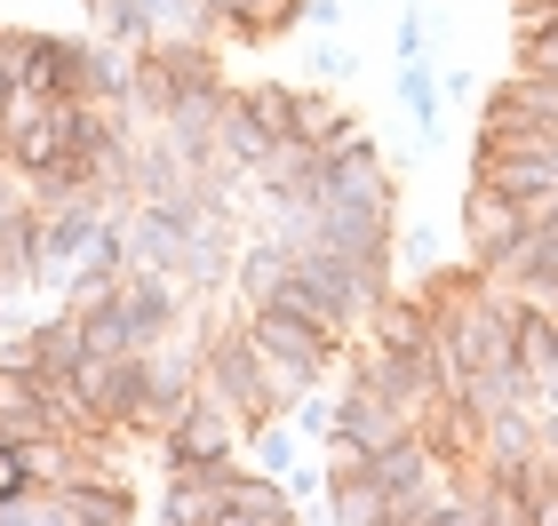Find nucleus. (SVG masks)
Listing matches in <instances>:
<instances>
[{"label": "nucleus", "mask_w": 558, "mask_h": 526, "mask_svg": "<svg viewBox=\"0 0 558 526\" xmlns=\"http://www.w3.org/2000/svg\"><path fill=\"white\" fill-rule=\"evenodd\" d=\"M247 335H256V351L271 359V375H279V391H288V399L327 383V375L351 359V335L319 328V319H295V311H264V304H247Z\"/></svg>", "instance_id": "f257e3e1"}, {"label": "nucleus", "mask_w": 558, "mask_h": 526, "mask_svg": "<svg viewBox=\"0 0 558 526\" xmlns=\"http://www.w3.org/2000/svg\"><path fill=\"white\" fill-rule=\"evenodd\" d=\"M240 415L223 407V399L199 383L192 399H184V415L160 431V470H199V463H223V455H240Z\"/></svg>", "instance_id": "f03ea898"}, {"label": "nucleus", "mask_w": 558, "mask_h": 526, "mask_svg": "<svg viewBox=\"0 0 558 526\" xmlns=\"http://www.w3.org/2000/svg\"><path fill=\"white\" fill-rule=\"evenodd\" d=\"M288 105H295V88H279V81L232 88V105H223V160L256 175L271 160V144L288 136Z\"/></svg>", "instance_id": "7ed1b4c3"}, {"label": "nucleus", "mask_w": 558, "mask_h": 526, "mask_svg": "<svg viewBox=\"0 0 558 526\" xmlns=\"http://www.w3.org/2000/svg\"><path fill=\"white\" fill-rule=\"evenodd\" d=\"M88 96V40L24 33V105H72Z\"/></svg>", "instance_id": "20e7f679"}, {"label": "nucleus", "mask_w": 558, "mask_h": 526, "mask_svg": "<svg viewBox=\"0 0 558 526\" xmlns=\"http://www.w3.org/2000/svg\"><path fill=\"white\" fill-rule=\"evenodd\" d=\"M408 431H415V415L391 407L384 391H367V383H343V391H336V439H327V447L375 455V447H391V439H408Z\"/></svg>", "instance_id": "39448f33"}, {"label": "nucleus", "mask_w": 558, "mask_h": 526, "mask_svg": "<svg viewBox=\"0 0 558 526\" xmlns=\"http://www.w3.org/2000/svg\"><path fill=\"white\" fill-rule=\"evenodd\" d=\"M526 232H535V216H526L511 192H495V184H478V175H471V192H463V240H471V264L502 256V247L526 240Z\"/></svg>", "instance_id": "423d86ee"}, {"label": "nucleus", "mask_w": 558, "mask_h": 526, "mask_svg": "<svg viewBox=\"0 0 558 526\" xmlns=\"http://www.w3.org/2000/svg\"><path fill=\"white\" fill-rule=\"evenodd\" d=\"M57 503H64V526H136V487L112 470H72Z\"/></svg>", "instance_id": "0eeeda50"}, {"label": "nucleus", "mask_w": 558, "mask_h": 526, "mask_svg": "<svg viewBox=\"0 0 558 526\" xmlns=\"http://www.w3.org/2000/svg\"><path fill=\"white\" fill-rule=\"evenodd\" d=\"M295 518H303V503L271 470H240V487L223 494V526H295Z\"/></svg>", "instance_id": "6e6552de"}, {"label": "nucleus", "mask_w": 558, "mask_h": 526, "mask_svg": "<svg viewBox=\"0 0 558 526\" xmlns=\"http://www.w3.org/2000/svg\"><path fill=\"white\" fill-rule=\"evenodd\" d=\"M288 136H295V144H312V152H336L343 136H360V112H351V105H327L319 88H295V105H288Z\"/></svg>", "instance_id": "1a4fd4ad"}, {"label": "nucleus", "mask_w": 558, "mask_h": 526, "mask_svg": "<svg viewBox=\"0 0 558 526\" xmlns=\"http://www.w3.org/2000/svg\"><path fill=\"white\" fill-rule=\"evenodd\" d=\"M151 64L168 72V88H175V96L223 88V57H216V40H160V48H151Z\"/></svg>", "instance_id": "9d476101"}, {"label": "nucleus", "mask_w": 558, "mask_h": 526, "mask_svg": "<svg viewBox=\"0 0 558 526\" xmlns=\"http://www.w3.org/2000/svg\"><path fill=\"white\" fill-rule=\"evenodd\" d=\"M360 335H375V343H391V351H430V304H423V288L415 295H384V311L367 319Z\"/></svg>", "instance_id": "9b49d317"}, {"label": "nucleus", "mask_w": 558, "mask_h": 526, "mask_svg": "<svg viewBox=\"0 0 558 526\" xmlns=\"http://www.w3.org/2000/svg\"><path fill=\"white\" fill-rule=\"evenodd\" d=\"M399 105L415 112V129H423V152L439 144V105H447V88H439V72H430L423 57L415 64H399Z\"/></svg>", "instance_id": "f8f14e48"}, {"label": "nucleus", "mask_w": 558, "mask_h": 526, "mask_svg": "<svg viewBox=\"0 0 558 526\" xmlns=\"http://www.w3.org/2000/svg\"><path fill=\"white\" fill-rule=\"evenodd\" d=\"M24 105V24H0V120Z\"/></svg>", "instance_id": "ddd939ff"}, {"label": "nucleus", "mask_w": 558, "mask_h": 526, "mask_svg": "<svg viewBox=\"0 0 558 526\" xmlns=\"http://www.w3.org/2000/svg\"><path fill=\"white\" fill-rule=\"evenodd\" d=\"M288 423H295L303 439H336V399H327V383L295 391V399H288Z\"/></svg>", "instance_id": "4468645a"}, {"label": "nucleus", "mask_w": 558, "mask_h": 526, "mask_svg": "<svg viewBox=\"0 0 558 526\" xmlns=\"http://www.w3.org/2000/svg\"><path fill=\"white\" fill-rule=\"evenodd\" d=\"M33 455H24V439H0V511L16 503V494H33Z\"/></svg>", "instance_id": "2eb2a0df"}, {"label": "nucleus", "mask_w": 558, "mask_h": 526, "mask_svg": "<svg viewBox=\"0 0 558 526\" xmlns=\"http://www.w3.org/2000/svg\"><path fill=\"white\" fill-rule=\"evenodd\" d=\"M423 48H430V16H423V9H408V16H399V33H391V57H399V64H415Z\"/></svg>", "instance_id": "dca6fc26"}, {"label": "nucleus", "mask_w": 558, "mask_h": 526, "mask_svg": "<svg viewBox=\"0 0 558 526\" xmlns=\"http://www.w3.org/2000/svg\"><path fill=\"white\" fill-rule=\"evenodd\" d=\"M550 24H558V0H511V40L550 33Z\"/></svg>", "instance_id": "f3484780"}, {"label": "nucleus", "mask_w": 558, "mask_h": 526, "mask_svg": "<svg viewBox=\"0 0 558 526\" xmlns=\"http://www.w3.org/2000/svg\"><path fill=\"white\" fill-rule=\"evenodd\" d=\"M439 247H447V232H439V223H415V232H408V256L430 271V264H439Z\"/></svg>", "instance_id": "a211bd4d"}, {"label": "nucleus", "mask_w": 558, "mask_h": 526, "mask_svg": "<svg viewBox=\"0 0 558 526\" xmlns=\"http://www.w3.org/2000/svg\"><path fill=\"white\" fill-rule=\"evenodd\" d=\"M351 64H360V57H351L343 40H327V48H319V72H327V81H351Z\"/></svg>", "instance_id": "6ab92c4d"}, {"label": "nucleus", "mask_w": 558, "mask_h": 526, "mask_svg": "<svg viewBox=\"0 0 558 526\" xmlns=\"http://www.w3.org/2000/svg\"><path fill=\"white\" fill-rule=\"evenodd\" d=\"M288 494H295V503H312V494H327V470H303V463H295V470H288Z\"/></svg>", "instance_id": "aec40b11"}, {"label": "nucleus", "mask_w": 558, "mask_h": 526, "mask_svg": "<svg viewBox=\"0 0 558 526\" xmlns=\"http://www.w3.org/2000/svg\"><path fill=\"white\" fill-rule=\"evenodd\" d=\"M303 24H319V33H336V24H343V0H303Z\"/></svg>", "instance_id": "412c9836"}]
</instances>
